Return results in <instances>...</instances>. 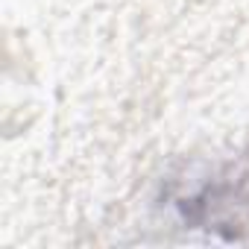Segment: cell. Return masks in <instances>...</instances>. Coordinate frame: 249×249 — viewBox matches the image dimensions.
Instances as JSON below:
<instances>
[{"instance_id":"1","label":"cell","mask_w":249,"mask_h":249,"mask_svg":"<svg viewBox=\"0 0 249 249\" xmlns=\"http://www.w3.org/2000/svg\"><path fill=\"white\" fill-rule=\"evenodd\" d=\"M237 205H243V194L237 191L234 176L208 173L199 176V182H191V188L176 185L170 194V208L179 214L188 226H205V229H223L229 223L240 226Z\"/></svg>"}]
</instances>
